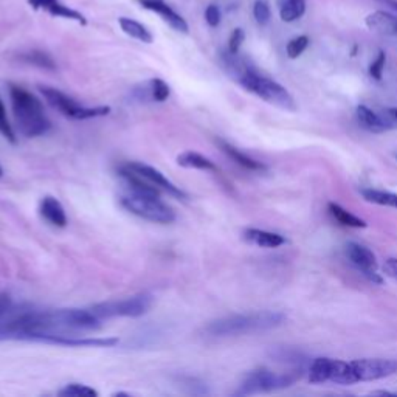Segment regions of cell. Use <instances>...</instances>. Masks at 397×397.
<instances>
[{"label":"cell","mask_w":397,"mask_h":397,"mask_svg":"<svg viewBox=\"0 0 397 397\" xmlns=\"http://www.w3.org/2000/svg\"><path fill=\"white\" fill-rule=\"evenodd\" d=\"M286 321V315L273 310L263 312L230 315L208 324L205 332L211 337H236L245 334H255L281 326Z\"/></svg>","instance_id":"2"},{"label":"cell","mask_w":397,"mask_h":397,"mask_svg":"<svg viewBox=\"0 0 397 397\" xmlns=\"http://www.w3.org/2000/svg\"><path fill=\"white\" fill-rule=\"evenodd\" d=\"M4 176V169H2V166H0V177Z\"/></svg>","instance_id":"36"},{"label":"cell","mask_w":397,"mask_h":397,"mask_svg":"<svg viewBox=\"0 0 397 397\" xmlns=\"http://www.w3.org/2000/svg\"><path fill=\"white\" fill-rule=\"evenodd\" d=\"M245 39V33L242 28H235L232 36L228 39V52L230 53H237L242 46V42Z\"/></svg>","instance_id":"31"},{"label":"cell","mask_w":397,"mask_h":397,"mask_svg":"<svg viewBox=\"0 0 397 397\" xmlns=\"http://www.w3.org/2000/svg\"><path fill=\"white\" fill-rule=\"evenodd\" d=\"M344 255L349 259V263L356 267L358 272H362L368 279L375 284H382L384 279H382V277L377 273V258H375V255L370 249H366L357 242H348L344 245Z\"/></svg>","instance_id":"9"},{"label":"cell","mask_w":397,"mask_h":397,"mask_svg":"<svg viewBox=\"0 0 397 397\" xmlns=\"http://www.w3.org/2000/svg\"><path fill=\"white\" fill-rule=\"evenodd\" d=\"M307 46H309L307 36H298V38H293L292 41H288V44L286 47L287 56L291 57V60H297L298 56L305 53V50L307 48Z\"/></svg>","instance_id":"27"},{"label":"cell","mask_w":397,"mask_h":397,"mask_svg":"<svg viewBox=\"0 0 397 397\" xmlns=\"http://www.w3.org/2000/svg\"><path fill=\"white\" fill-rule=\"evenodd\" d=\"M221 19H222V14L218 5H208L207 10H205V20L207 24L210 27H218L221 24Z\"/></svg>","instance_id":"32"},{"label":"cell","mask_w":397,"mask_h":397,"mask_svg":"<svg viewBox=\"0 0 397 397\" xmlns=\"http://www.w3.org/2000/svg\"><path fill=\"white\" fill-rule=\"evenodd\" d=\"M244 239L258 245L263 249H277L279 245L286 244V237L278 233L265 232V230H258V228H249L244 232Z\"/></svg>","instance_id":"16"},{"label":"cell","mask_w":397,"mask_h":397,"mask_svg":"<svg viewBox=\"0 0 397 397\" xmlns=\"http://www.w3.org/2000/svg\"><path fill=\"white\" fill-rule=\"evenodd\" d=\"M388 113L391 115V117L397 121V109H389V111H388Z\"/></svg>","instance_id":"35"},{"label":"cell","mask_w":397,"mask_h":397,"mask_svg":"<svg viewBox=\"0 0 397 397\" xmlns=\"http://www.w3.org/2000/svg\"><path fill=\"white\" fill-rule=\"evenodd\" d=\"M148 89H149V98L157 101V103H165V101L168 99L171 95L169 85L160 78L151 79V81L148 83Z\"/></svg>","instance_id":"24"},{"label":"cell","mask_w":397,"mask_h":397,"mask_svg":"<svg viewBox=\"0 0 397 397\" xmlns=\"http://www.w3.org/2000/svg\"><path fill=\"white\" fill-rule=\"evenodd\" d=\"M278 6L283 22H293L306 13V0H278Z\"/></svg>","instance_id":"21"},{"label":"cell","mask_w":397,"mask_h":397,"mask_svg":"<svg viewBox=\"0 0 397 397\" xmlns=\"http://www.w3.org/2000/svg\"><path fill=\"white\" fill-rule=\"evenodd\" d=\"M11 307H13V301H11L10 295L0 293V319L5 316L6 314H10Z\"/></svg>","instance_id":"33"},{"label":"cell","mask_w":397,"mask_h":397,"mask_svg":"<svg viewBox=\"0 0 397 397\" xmlns=\"http://www.w3.org/2000/svg\"><path fill=\"white\" fill-rule=\"evenodd\" d=\"M177 163L183 168L188 169H200V171H216V165L210 160V158L204 157L199 153H194V151H186L177 155Z\"/></svg>","instance_id":"18"},{"label":"cell","mask_w":397,"mask_h":397,"mask_svg":"<svg viewBox=\"0 0 397 397\" xmlns=\"http://www.w3.org/2000/svg\"><path fill=\"white\" fill-rule=\"evenodd\" d=\"M384 269H385V272L388 273L389 277L397 279V259H396V258H389V259H386V261H385V265H384Z\"/></svg>","instance_id":"34"},{"label":"cell","mask_w":397,"mask_h":397,"mask_svg":"<svg viewBox=\"0 0 397 397\" xmlns=\"http://www.w3.org/2000/svg\"><path fill=\"white\" fill-rule=\"evenodd\" d=\"M39 90L50 106L60 111L64 117L71 120H90V118L106 117V115L111 113L109 106L85 107L76 103L74 98L67 97L66 93H62L61 90L53 88H44V85H41Z\"/></svg>","instance_id":"6"},{"label":"cell","mask_w":397,"mask_h":397,"mask_svg":"<svg viewBox=\"0 0 397 397\" xmlns=\"http://www.w3.org/2000/svg\"><path fill=\"white\" fill-rule=\"evenodd\" d=\"M253 16L259 25H265L270 20V6L265 0H256L253 5Z\"/></svg>","instance_id":"29"},{"label":"cell","mask_w":397,"mask_h":397,"mask_svg":"<svg viewBox=\"0 0 397 397\" xmlns=\"http://www.w3.org/2000/svg\"><path fill=\"white\" fill-rule=\"evenodd\" d=\"M385 64H386L385 52H379L377 57H375V60L371 62V66H370V76L374 78V79H377V81H380L382 75H384Z\"/></svg>","instance_id":"30"},{"label":"cell","mask_w":397,"mask_h":397,"mask_svg":"<svg viewBox=\"0 0 397 397\" xmlns=\"http://www.w3.org/2000/svg\"><path fill=\"white\" fill-rule=\"evenodd\" d=\"M10 97L14 120H16L19 132L24 137L34 139V137L46 135L52 129V123L44 113V106L30 92L11 84Z\"/></svg>","instance_id":"3"},{"label":"cell","mask_w":397,"mask_h":397,"mask_svg":"<svg viewBox=\"0 0 397 397\" xmlns=\"http://www.w3.org/2000/svg\"><path fill=\"white\" fill-rule=\"evenodd\" d=\"M57 394L61 397H97L98 391L83 384H69Z\"/></svg>","instance_id":"26"},{"label":"cell","mask_w":397,"mask_h":397,"mask_svg":"<svg viewBox=\"0 0 397 397\" xmlns=\"http://www.w3.org/2000/svg\"><path fill=\"white\" fill-rule=\"evenodd\" d=\"M397 374V360L391 358H360L348 362L349 385L357 382H374Z\"/></svg>","instance_id":"8"},{"label":"cell","mask_w":397,"mask_h":397,"mask_svg":"<svg viewBox=\"0 0 397 397\" xmlns=\"http://www.w3.org/2000/svg\"><path fill=\"white\" fill-rule=\"evenodd\" d=\"M218 143H219V146H221L223 153H225L230 158H232L233 162H236L237 165H241L242 168L250 169V171H264L265 169V166L261 162H258V160H255V158H251L247 154H244L242 151L232 146L230 143L223 141V140H218Z\"/></svg>","instance_id":"17"},{"label":"cell","mask_w":397,"mask_h":397,"mask_svg":"<svg viewBox=\"0 0 397 397\" xmlns=\"http://www.w3.org/2000/svg\"><path fill=\"white\" fill-rule=\"evenodd\" d=\"M154 298L148 293H140L135 297L120 300V301H106L99 305L92 306L90 310L98 319H117V316H131V319H139L148 312L153 306Z\"/></svg>","instance_id":"7"},{"label":"cell","mask_w":397,"mask_h":397,"mask_svg":"<svg viewBox=\"0 0 397 397\" xmlns=\"http://www.w3.org/2000/svg\"><path fill=\"white\" fill-rule=\"evenodd\" d=\"M118 24L121 27V30L125 32L127 36H131V38L143 42V44H153V41H154L153 34H151V32L146 27L141 25L140 22H137V20L129 19V18H120Z\"/></svg>","instance_id":"20"},{"label":"cell","mask_w":397,"mask_h":397,"mask_svg":"<svg viewBox=\"0 0 397 397\" xmlns=\"http://www.w3.org/2000/svg\"><path fill=\"white\" fill-rule=\"evenodd\" d=\"M396 158H397V154H396Z\"/></svg>","instance_id":"37"},{"label":"cell","mask_w":397,"mask_h":397,"mask_svg":"<svg viewBox=\"0 0 397 397\" xmlns=\"http://www.w3.org/2000/svg\"><path fill=\"white\" fill-rule=\"evenodd\" d=\"M144 10L153 11L158 14L163 19V22L168 24L171 28H174L179 33H188V24L186 20L176 13L171 6L165 2V0H137Z\"/></svg>","instance_id":"12"},{"label":"cell","mask_w":397,"mask_h":397,"mask_svg":"<svg viewBox=\"0 0 397 397\" xmlns=\"http://www.w3.org/2000/svg\"><path fill=\"white\" fill-rule=\"evenodd\" d=\"M329 208V213L332 218H334L338 223H342L344 227H351V228H365L366 227V222L363 219L357 218L356 214L349 213L348 210H344L342 205L335 204V202H330L328 205Z\"/></svg>","instance_id":"23"},{"label":"cell","mask_w":397,"mask_h":397,"mask_svg":"<svg viewBox=\"0 0 397 397\" xmlns=\"http://www.w3.org/2000/svg\"><path fill=\"white\" fill-rule=\"evenodd\" d=\"M121 205L127 211L139 216L141 219L155 223H171L176 221V213L169 205H166L160 197L140 196V194L127 193L120 197Z\"/></svg>","instance_id":"5"},{"label":"cell","mask_w":397,"mask_h":397,"mask_svg":"<svg viewBox=\"0 0 397 397\" xmlns=\"http://www.w3.org/2000/svg\"><path fill=\"white\" fill-rule=\"evenodd\" d=\"M360 194H362V197L366 202H370V204L396 208L397 210V194L394 193L374 190V188H362V190H360Z\"/></svg>","instance_id":"22"},{"label":"cell","mask_w":397,"mask_h":397,"mask_svg":"<svg viewBox=\"0 0 397 397\" xmlns=\"http://www.w3.org/2000/svg\"><path fill=\"white\" fill-rule=\"evenodd\" d=\"M125 166L127 169H131L132 172H135L137 176H140L141 179L146 180V182L157 186L160 191L168 193L169 196L176 197V199H186V194L182 190H180L179 186L172 183L169 179H166L165 174H162L160 171L155 169L154 166H149V165L141 163V162H131V163H126Z\"/></svg>","instance_id":"10"},{"label":"cell","mask_w":397,"mask_h":397,"mask_svg":"<svg viewBox=\"0 0 397 397\" xmlns=\"http://www.w3.org/2000/svg\"><path fill=\"white\" fill-rule=\"evenodd\" d=\"M22 60L27 61L28 64H33V66H38L41 69H47V70H55L56 64L52 60V56H48L44 52H39V50H33V52L22 55Z\"/></svg>","instance_id":"25"},{"label":"cell","mask_w":397,"mask_h":397,"mask_svg":"<svg viewBox=\"0 0 397 397\" xmlns=\"http://www.w3.org/2000/svg\"><path fill=\"white\" fill-rule=\"evenodd\" d=\"M0 134H2L10 143H16V134H14L8 117H6V109L2 98H0Z\"/></svg>","instance_id":"28"},{"label":"cell","mask_w":397,"mask_h":397,"mask_svg":"<svg viewBox=\"0 0 397 397\" xmlns=\"http://www.w3.org/2000/svg\"><path fill=\"white\" fill-rule=\"evenodd\" d=\"M356 117H357L358 125L372 134H382L385 131H389V129L394 127V123H396V120L391 117V115H389V118L386 120L384 115L374 112L372 109H370V107L363 106V104L357 107Z\"/></svg>","instance_id":"13"},{"label":"cell","mask_w":397,"mask_h":397,"mask_svg":"<svg viewBox=\"0 0 397 397\" xmlns=\"http://www.w3.org/2000/svg\"><path fill=\"white\" fill-rule=\"evenodd\" d=\"M365 22L371 32L386 36V38L397 39V18L393 16V14L385 11H374L368 14Z\"/></svg>","instance_id":"14"},{"label":"cell","mask_w":397,"mask_h":397,"mask_svg":"<svg viewBox=\"0 0 397 397\" xmlns=\"http://www.w3.org/2000/svg\"><path fill=\"white\" fill-rule=\"evenodd\" d=\"M39 213L42 218L52 223V225L60 227V228L67 227L66 211H64V207L61 205V202L57 199L52 196H46L39 204Z\"/></svg>","instance_id":"15"},{"label":"cell","mask_w":397,"mask_h":397,"mask_svg":"<svg viewBox=\"0 0 397 397\" xmlns=\"http://www.w3.org/2000/svg\"><path fill=\"white\" fill-rule=\"evenodd\" d=\"M223 64H225V69L230 76H232L235 81L239 83L245 90L251 92L258 98L264 99L265 103L277 106L283 111H297L295 99L291 93L286 90V88H283L279 83L273 81V79L259 74L249 62L241 60L237 53L227 52L223 55Z\"/></svg>","instance_id":"1"},{"label":"cell","mask_w":397,"mask_h":397,"mask_svg":"<svg viewBox=\"0 0 397 397\" xmlns=\"http://www.w3.org/2000/svg\"><path fill=\"white\" fill-rule=\"evenodd\" d=\"M300 377V372H273L269 370H255L245 375L239 389L236 391V396H253L261 393L278 391V389L288 388L295 384V380Z\"/></svg>","instance_id":"4"},{"label":"cell","mask_w":397,"mask_h":397,"mask_svg":"<svg viewBox=\"0 0 397 397\" xmlns=\"http://www.w3.org/2000/svg\"><path fill=\"white\" fill-rule=\"evenodd\" d=\"M27 4L36 11H47L52 18H62L75 20L79 25H88V19L84 18V14L69 8V6L61 4L60 0H27Z\"/></svg>","instance_id":"11"},{"label":"cell","mask_w":397,"mask_h":397,"mask_svg":"<svg viewBox=\"0 0 397 397\" xmlns=\"http://www.w3.org/2000/svg\"><path fill=\"white\" fill-rule=\"evenodd\" d=\"M332 360L328 357H319L314 358L312 363L309 366V382L314 385L324 384L329 382L330 377V370H332Z\"/></svg>","instance_id":"19"}]
</instances>
